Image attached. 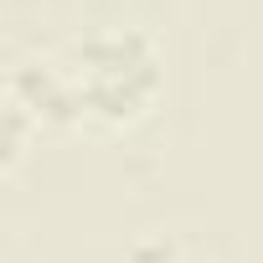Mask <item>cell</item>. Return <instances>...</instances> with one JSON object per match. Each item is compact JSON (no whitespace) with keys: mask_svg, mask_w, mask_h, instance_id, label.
Returning a JSON list of instances; mask_svg holds the SVG:
<instances>
[{"mask_svg":"<svg viewBox=\"0 0 263 263\" xmlns=\"http://www.w3.org/2000/svg\"><path fill=\"white\" fill-rule=\"evenodd\" d=\"M57 62L67 129H119L140 124L165 93V52L145 26H98L67 42Z\"/></svg>","mask_w":263,"mask_h":263,"instance_id":"6da1fadb","label":"cell"}]
</instances>
